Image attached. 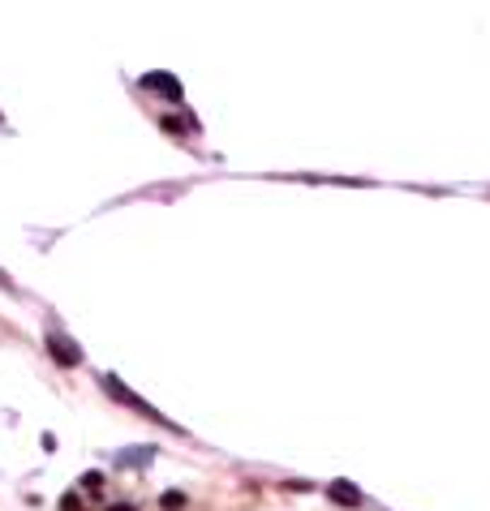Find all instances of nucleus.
Returning a JSON list of instances; mask_svg holds the SVG:
<instances>
[{
    "label": "nucleus",
    "instance_id": "39448f33",
    "mask_svg": "<svg viewBox=\"0 0 490 511\" xmlns=\"http://www.w3.org/2000/svg\"><path fill=\"white\" fill-rule=\"evenodd\" d=\"M112 511H134V507H112Z\"/></svg>",
    "mask_w": 490,
    "mask_h": 511
},
{
    "label": "nucleus",
    "instance_id": "f257e3e1",
    "mask_svg": "<svg viewBox=\"0 0 490 511\" xmlns=\"http://www.w3.org/2000/svg\"><path fill=\"white\" fill-rule=\"evenodd\" d=\"M47 348H52V357H57L61 365H78V361H82L78 344H74V339H65V335H57V331L47 335Z\"/></svg>",
    "mask_w": 490,
    "mask_h": 511
},
{
    "label": "nucleus",
    "instance_id": "f03ea898",
    "mask_svg": "<svg viewBox=\"0 0 490 511\" xmlns=\"http://www.w3.org/2000/svg\"><path fill=\"white\" fill-rule=\"evenodd\" d=\"M146 86H151V90H163V95H168V99H181V86H177L173 78H163V74H159V78L151 74V78H146Z\"/></svg>",
    "mask_w": 490,
    "mask_h": 511
},
{
    "label": "nucleus",
    "instance_id": "20e7f679",
    "mask_svg": "<svg viewBox=\"0 0 490 511\" xmlns=\"http://www.w3.org/2000/svg\"><path fill=\"white\" fill-rule=\"evenodd\" d=\"M5 283H9V275H0V288H5Z\"/></svg>",
    "mask_w": 490,
    "mask_h": 511
},
{
    "label": "nucleus",
    "instance_id": "7ed1b4c3",
    "mask_svg": "<svg viewBox=\"0 0 490 511\" xmlns=\"http://www.w3.org/2000/svg\"><path fill=\"white\" fill-rule=\"evenodd\" d=\"M332 498H336V503H344V507H357V503H361V498H357V490H349V481H336V486H332Z\"/></svg>",
    "mask_w": 490,
    "mask_h": 511
}]
</instances>
